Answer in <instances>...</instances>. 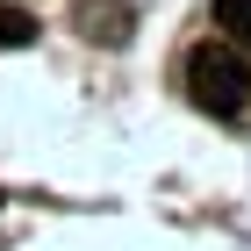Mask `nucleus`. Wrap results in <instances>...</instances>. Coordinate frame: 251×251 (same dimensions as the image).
Masks as SVG:
<instances>
[{"mask_svg":"<svg viewBox=\"0 0 251 251\" xmlns=\"http://www.w3.org/2000/svg\"><path fill=\"white\" fill-rule=\"evenodd\" d=\"M79 29L94 43H122L129 36V7L122 0H79Z\"/></svg>","mask_w":251,"mask_h":251,"instance_id":"nucleus-2","label":"nucleus"},{"mask_svg":"<svg viewBox=\"0 0 251 251\" xmlns=\"http://www.w3.org/2000/svg\"><path fill=\"white\" fill-rule=\"evenodd\" d=\"M187 94L194 108H208V115H237L251 100V65L237 43H194L187 50Z\"/></svg>","mask_w":251,"mask_h":251,"instance_id":"nucleus-1","label":"nucleus"},{"mask_svg":"<svg viewBox=\"0 0 251 251\" xmlns=\"http://www.w3.org/2000/svg\"><path fill=\"white\" fill-rule=\"evenodd\" d=\"M215 29H223V43L251 50V0H215Z\"/></svg>","mask_w":251,"mask_h":251,"instance_id":"nucleus-3","label":"nucleus"},{"mask_svg":"<svg viewBox=\"0 0 251 251\" xmlns=\"http://www.w3.org/2000/svg\"><path fill=\"white\" fill-rule=\"evenodd\" d=\"M0 43H7V50L36 43V15H29V7H7V0H0Z\"/></svg>","mask_w":251,"mask_h":251,"instance_id":"nucleus-4","label":"nucleus"}]
</instances>
